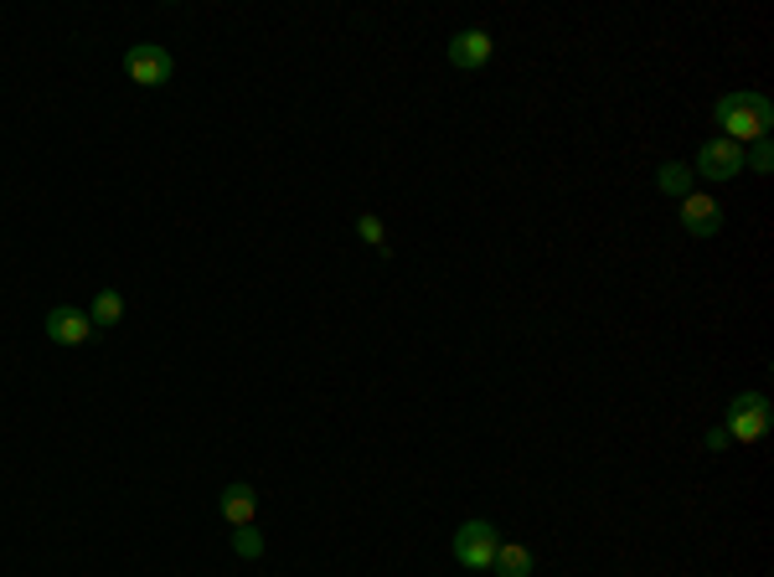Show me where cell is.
I'll list each match as a JSON object with an SVG mask.
<instances>
[{
    "label": "cell",
    "mask_w": 774,
    "mask_h": 577,
    "mask_svg": "<svg viewBox=\"0 0 774 577\" xmlns=\"http://www.w3.org/2000/svg\"><path fill=\"white\" fill-rule=\"evenodd\" d=\"M233 552L248 557V563H258L264 557V532L258 526H233Z\"/></svg>",
    "instance_id": "13"
},
{
    "label": "cell",
    "mask_w": 774,
    "mask_h": 577,
    "mask_svg": "<svg viewBox=\"0 0 774 577\" xmlns=\"http://www.w3.org/2000/svg\"><path fill=\"white\" fill-rule=\"evenodd\" d=\"M702 444L713 449V454H723V449H729V433H723V429H707V439H702Z\"/></svg>",
    "instance_id": "16"
},
{
    "label": "cell",
    "mask_w": 774,
    "mask_h": 577,
    "mask_svg": "<svg viewBox=\"0 0 774 577\" xmlns=\"http://www.w3.org/2000/svg\"><path fill=\"white\" fill-rule=\"evenodd\" d=\"M723 433H729V444H760L764 433H770V398H764V392H739V398H729Z\"/></svg>",
    "instance_id": "2"
},
{
    "label": "cell",
    "mask_w": 774,
    "mask_h": 577,
    "mask_svg": "<svg viewBox=\"0 0 774 577\" xmlns=\"http://www.w3.org/2000/svg\"><path fill=\"white\" fill-rule=\"evenodd\" d=\"M692 181H697V176H692V165H686V161H661V165H655V186H661L666 196H686V192H692Z\"/></svg>",
    "instance_id": "11"
},
{
    "label": "cell",
    "mask_w": 774,
    "mask_h": 577,
    "mask_svg": "<svg viewBox=\"0 0 774 577\" xmlns=\"http://www.w3.org/2000/svg\"><path fill=\"white\" fill-rule=\"evenodd\" d=\"M739 171H744V145H733V140H723V134H713V140H702V145H697L692 176H702V181H733Z\"/></svg>",
    "instance_id": "4"
},
{
    "label": "cell",
    "mask_w": 774,
    "mask_h": 577,
    "mask_svg": "<svg viewBox=\"0 0 774 577\" xmlns=\"http://www.w3.org/2000/svg\"><path fill=\"white\" fill-rule=\"evenodd\" d=\"M744 165L754 171V176H770L774 171V140H754V145L744 150Z\"/></svg>",
    "instance_id": "14"
},
{
    "label": "cell",
    "mask_w": 774,
    "mask_h": 577,
    "mask_svg": "<svg viewBox=\"0 0 774 577\" xmlns=\"http://www.w3.org/2000/svg\"><path fill=\"white\" fill-rule=\"evenodd\" d=\"M491 567H496V577H532L537 573V557L521 547V542H501Z\"/></svg>",
    "instance_id": "10"
},
{
    "label": "cell",
    "mask_w": 774,
    "mask_h": 577,
    "mask_svg": "<svg viewBox=\"0 0 774 577\" xmlns=\"http://www.w3.org/2000/svg\"><path fill=\"white\" fill-rule=\"evenodd\" d=\"M496 547H501V532H496L491 521H465L460 532H455V542H449L455 563L470 567V573H486L496 563Z\"/></svg>",
    "instance_id": "3"
},
{
    "label": "cell",
    "mask_w": 774,
    "mask_h": 577,
    "mask_svg": "<svg viewBox=\"0 0 774 577\" xmlns=\"http://www.w3.org/2000/svg\"><path fill=\"white\" fill-rule=\"evenodd\" d=\"M120 315H124V299L114 295V289H104V295L93 299L89 320H93V326H120Z\"/></svg>",
    "instance_id": "12"
},
{
    "label": "cell",
    "mask_w": 774,
    "mask_h": 577,
    "mask_svg": "<svg viewBox=\"0 0 774 577\" xmlns=\"http://www.w3.org/2000/svg\"><path fill=\"white\" fill-rule=\"evenodd\" d=\"M357 233H361V243H373L377 253H387V227H383V217L361 212V217H357Z\"/></svg>",
    "instance_id": "15"
},
{
    "label": "cell",
    "mask_w": 774,
    "mask_h": 577,
    "mask_svg": "<svg viewBox=\"0 0 774 577\" xmlns=\"http://www.w3.org/2000/svg\"><path fill=\"white\" fill-rule=\"evenodd\" d=\"M42 330H47V341H58V346H83V341H93L99 330H93V320L78 305H52L47 310V320H42Z\"/></svg>",
    "instance_id": "6"
},
{
    "label": "cell",
    "mask_w": 774,
    "mask_h": 577,
    "mask_svg": "<svg viewBox=\"0 0 774 577\" xmlns=\"http://www.w3.org/2000/svg\"><path fill=\"white\" fill-rule=\"evenodd\" d=\"M713 124L723 130V140L733 145H754V140H770L774 130V104L764 93H723L713 104Z\"/></svg>",
    "instance_id": "1"
},
{
    "label": "cell",
    "mask_w": 774,
    "mask_h": 577,
    "mask_svg": "<svg viewBox=\"0 0 774 577\" xmlns=\"http://www.w3.org/2000/svg\"><path fill=\"white\" fill-rule=\"evenodd\" d=\"M217 505H223V516H227V526H254V511H258V495H254V485H227L223 495H217Z\"/></svg>",
    "instance_id": "9"
},
{
    "label": "cell",
    "mask_w": 774,
    "mask_h": 577,
    "mask_svg": "<svg viewBox=\"0 0 774 577\" xmlns=\"http://www.w3.org/2000/svg\"><path fill=\"white\" fill-rule=\"evenodd\" d=\"M124 73L140 83V89H165L171 83V73H176V62H171V52L155 42H134L130 52H124Z\"/></svg>",
    "instance_id": "5"
},
{
    "label": "cell",
    "mask_w": 774,
    "mask_h": 577,
    "mask_svg": "<svg viewBox=\"0 0 774 577\" xmlns=\"http://www.w3.org/2000/svg\"><path fill=\"white\" fill-rule=\"evenodd\" d=\"M491 52H496V37L491 31H455V42L445 47V58H449V68H486L491 62Z\"/></svg>",
    "instance_id": "8"
},
{
    "label": "cell",
    "mask_w": 774,
    "mask_h": 577,
    "mask_svg": "<svg viewBox=\"0 0 774 577\" xmlns=\"http://www.w3.org/2000/svg\"><path fill=\"white\" fill-rule=\"evenodd\" d=\"M682 227L692 237H713L723 227V202L707 192H686L682 196Z\"/></svg>",
    "instance_id": "7"
}]
</instances>
